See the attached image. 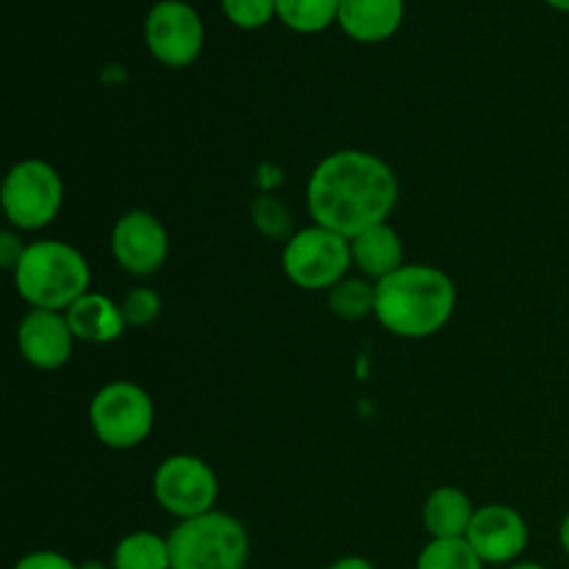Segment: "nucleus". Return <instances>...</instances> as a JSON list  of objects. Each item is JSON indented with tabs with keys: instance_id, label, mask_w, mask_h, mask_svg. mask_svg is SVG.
<instances>
[{
	"instance_id": "obj_6",
	"label": "nucleus",
	"mask_w": 569,
	"mask_h": 569,
	"mask_svg": "<svg viewBox=\"0 0 569 569\" xmlns=\"http://www.w3.org/2000/svg\"><path fill=\"white\" fill-rule=\"evenodd\" d=\"M89 426L106 448H139L156 426V403L139 383L109 381L89 403Z\"/></svg>"
},
{
	"instance_id": "obj_17",
	"label": "nucleus",
	"mask_w": 569,
	"mask_h": 569,
	"mask_svg": "<svg viewBox=\"0 0 569 569\" xmlns=\"http://www.w3.org/2000/svg\"><path fill=\"white\" fill-rule=\"evenodd\" d=\"M111 569H172L170 542L153 531H131L117 542Z\"/></svg>"
},
{
	"instance_id": "obj_14",
	"label": "nucleus",
	"mask_w": 569,
	"mask_h": 569,
	"mask_svg": "<svg viewBox=\"0 0 569 569\" xmlns=\"http://www.w3.org/2000/svg\"><path fill=\"white\" fill-rule=\"evenodd\" d=\"M64 315L72 328V337L87 345L117 342L128 328L122 306L114 303L109 295L92 292V289L83 298H78Z\"/></svg>"
},
{
	"instance_id": "obj_21",
	"label": "nucleus",
	"mask_w": 569,
	"mask_h": 569,
	"mask_svg": "<svg viewBox=\"0 0 569 569\" xmlns=\"http://www.w3.org/2000/svg\"><path fill=\"white\" fill-rule=\"evenodd\" d=\"M250 217H253V226L261 237L272 239V242H283L287 244L289 239L295 237V220L292 211L281 203L272 194H261V198L253 200L250 206Z\"/></svg>"
},
{
	"instance_id": "obj_23",
	"label": "nucleus",
	"mask_w": 569,
	"mask_h": 569,
	"mask_svg": "<svg viewBox=\"0 0 569 569\" xmlns=\"http://www.w3.org/2000/svg\"><path fill=\"white\" fill-rule=\"evenodd\" d=\"M122 315H126L128 328H144L150 322L159 320L161 315V298L156 289L137 287L122 298Z\"/></svg>"
},
{
	"instance_id": "obj_18",
	"label": "nucleus",
	"mask_w": 569,
	"mask_h": 569,
	"mask_svg": "<svg viewBox=\"0 0 569 569\" xmlns=\"http://www.w3.org/2000/svg\"><path fill=\"white\" fill-rule=\"evenodd\" d=\"M328 309L339 320H365L376 315V283L365 276H345L337 287L328 289Z\"/></svg>"
},
{
	"instance_id": "obj_24",
	"label": "nucleus",
	"mask_w": 569,
	"mask_h": 569,
	"mask_svg": "<svg viewBox=\"0 0 569 569\" xmlns=\"http://www.w3.org/2000/svg\"><path fill=\"white\" fill-rule=\"evenodd\" d=\"M11 569H78V565L59 550H31Z\"/></svg>"
},
{
	"instance_id": "obj_25",
	"label": "nucleus",
	"mask_w": 569,
	"mask_h": 569,
	"mask_svg": "<svg viewBox=\"0 0 569 569\" xmlns=\"http://www.w3.org/2000/svg\"><path fill=\"white\" fill-rule=\"evenodd\" d=\"M28 244L22 242L20 233L14 231V228H9V231L0 233V267L9 272H14V267L20 264L22 253H26Z\"/></svg>"
},
{
	"instance_id": "obj_29",
	"label": "nucleus",
	"mask_w": 569,
	"mask_h": 569,
	"mask_svg": "<svg viewBox=\"0 0 569 569\" xmlns=\"http://www.w3.org/2000/svg\"><path fill=\"white\" fill-rule=\"evenodd\" d=\"M545 3H548L550 9H556V11H565V14H569V0H545Z\"/></svg>"
},
{
	"instance_id": "obj_27",
	"label": "nucleus",
	"mask_w": 569,
	"mask_h": 569,
	"mask_svg": "<svg viewBox=\"0 0 569 569\" xmlns=\"http://www.w3.org/2000/svg\"><path fill=\"white\" fill-rule=\"evenodd\" d=\"M559 542H561V550H565L567 559H569V511L565 515V520H561V528H559Z\"/></svg>"
},
{
	"instance_id": "obj_9",
	"label": "nucleus",
	"mask_w": 569,
	"mask_h": 569,
	"mask_svg": "<svg viewBox=\"0 0 569 569\" xmlns=\"http://www.w3.org/2000/svg\"><path fill=\"white\" fill-rule=\"evenodd\" d=\"M206 28L187 0H159L144 17V44L159 64L181 70L203 53Z\"/></svg>"
},
{
	"instance_id": "obj_12",
	"label": "nucleus",
	"mask_w": 569,
	"mask_h": 569,
	"mask_svg": "<svg viewBox=\"0 0 569 569\" xmlns=\"http://www.w3.org/2000/svg\"><path fill=\"white\" fill-rule=\"evenodd\" d=\"M76 342L64 311L28 309L17 326V350L28 365L44 372L64 367Z\"/></svg>"
},
{
	"instance_id": "obj_13",
	"label": "nucleus",
	"mask_w": 569,
	"mask_h": 569,
	"mask_svg": "<svg viewBox=\"0 0 569 569\" xmlns=\"http://www.w3.org/2000/svg\"><path fill=\"white\" fill-rule=\"evenodd\" d=\"M403 14L406 0H339L337 22L353 42L378 44L398 33Z\"/></svg>"
},
{
	"instance_id": "obj_5",
	"label": "nucleus",
	"mask_w": 569,
	"mask_h": 569,
	"mask_svg": "<svg viewBox=\"0 0 569 569\" xmlns=\"http://www.w3.org/2000/svg\"><path fill=\"white\" fill-rule=\"evenodd\" d=\"M0 206L14 231H42L64 206V181L48 161L22 159L6 172Z\"/></svg>"
},
{
	"instance_id": "obj_15",
	"label": "nucleus",
	"mask_w": 569,
	"mask_h": 569,
	"mask_svg": "<svg viewBox=\"0 0 569 569\" xmlns=\"http://www.w3.org/2000/svg\"><path fill=\"white\" fill-rule=\"evenodd\" d=\"M350 256H353L356 270L370 278L372 283L383 281V278H389L406 264L403 239L389 222L367 228L359 237L350 239Z\"/></svg>"
},
{
	"instance_id": "obj_30",
	"label": "nucleus",
	"mask_w": 569,
	"mask_h": 569,
	"mask_svg": "<svg viewBox=\"0 0 569 569\" xmlns=\"http://www.w3.org/2000/svg\"><path fill=\"white\" fill-rule=\"evenodd\" d=\"M78 569H111V567L103 565V561H83V565H78Z\"/></svg>"
},
{
	"instance_id": "obj_26",
	"label": "nucleus",
	"mask_w": 569,
	"mask_h": 569,
	"mask_svg": "<svg viewBox=\"0 0 569 569\" xmlns=\"http://www.w3.org/2000/svg\"><path fill=\"white\" fill-rule=\"evenodd\" d=\"M328 569H378L370 559L365 556H345V559H337Z\"/></svg>"
},
{
	"instance_id": "obj_28",
	"label": "nucleus",
	"mask_w": 569,
	"mask_h": 569,
	"mask_svg": "<svg viewBox=\"0 0 569 569\" xmlns=\"http://www.w3.org/2000/svg\"><path fill=\"white\" fill-rule=\"evenodd\" d=\"M506 569H548V567L537 565V561H515V565H509Z\"/></svg>"
},
{
	"instance_id": "obj_2",
	"label": "nucleus",
	"mask_w": 569,
	"mask_h": 569,
	"mask_svg": "<svg viewBox=\"0 0 569 569\" xmlns=\"http://www.w3.org/2000/svg\"><path fill=\"white\" fill-rule=\"evenodd\" d=\"M456 283L433 264H403L376 283V320L400 339H428L456 311Z\"/></svg>"
},
{
	"instance_id": "obj_22",
	"label": "nucleus",
	"mask_w": 569,
	"mask_h": 569,
	"mask_svg": "<svg viewBox=\"0 0 569 569\" xmlns=\"http://www.w3.org/2000/svg\"><path fill=\"white\" fill-rule=\"evenodd\" d=\"M220 3L228 20L244 31H256V28L267 26L272 17H278L276 0H220Z\"/></svg>"
},
{
	"instance_id": "obj_4",
	"label": "nucleus",
	"mask_w": 569,
	"mask_h": 569,
	"mask_svg": "<svg viewBox=\"0 0 569 569\" xmlns=\"http://www.w3.org/2000/svg\"><path fill=\"white\" fill-rule=\"evenodd\" d=\"M167 542L172 569H244L250 556L244 526L220 509L181 520Z\"/></svg>"
},
{
	"instance_id": "obj_8",
	"label": "nucleus",
	"mask_w": 569,
	"mask_h": 569,
	"mask_svg": "<svg viewBox=\"0 0 569 569\" xmlns=\"http://www.w3.org/2000/svg\"><path fill=\"white\" fill-rule=\"evenodd\" d=\"M153 498L178 522L192 520L217 509L220 478L200 456H167L153 472Z\"/></svg>"
},
{
	"instance_id": "obj_7",
	"label": "nucleus",
	"mask_w": 569,
	"mask_h": 569,
	"mask_svg": "<svg viewBox=\"0 0 569 569\" xmlns=\"http://www.w3.org/2000/svg\"><path fill=\"white\" fill-rule=\"evenodd\" d=\"M350 267V239L317 222L300 228L281 250L283 276L306 292H328L348 276Z\"/></svg>"
},
{
	"instance_id": "obj_16",
	"label": "nucleus",
	"mask_w": 569,
	"mask_h": 569,
	"mask_svg": "<svg viewBox=\"0 0 569 569\" xmlns=\"http://www.w3.org/2000/svg\"><path fill=\"white\" fill-rule=\"evenodd\" d=\"M472 517L476 506L459 487H437L422 503V526L431 539H465Z\"/></svg>"
},
{
	"instance_id": "obj_19",
	"label": "nucleus",
	"mask_w": 569,
	"mask_h": 569,
	"mask_svg": "<svg viewBox=\"0 0 569 569\" xmlns=\"http://www.w3.org/2000/svg\"><path fill=\"white\" fill-rule=\"evenodd\" d=\"M278 20L295 33H320L339 17V0H276Z\"/></svg>"
},
{
	"instance_id": "obj_20",
	"label": "nucleus",
	"mask_w": 569,
	"mask_h": 569,
	"mask_svg": "<svg viewBox=\"0 0 569 569\" xmlns=\"http://www.w3.org/2000/svg\"><path fill=\"white\" fill-rule=\"evenodd\" d=\"M467 539H431L417 556L415 569H483Z\"/></svg>"
},
{
	"instance_id": "obj_1",
	"label": "nucleus",
	"mask_w": 569,
	"mask_h": 569,
	"mask_svg": "<svg viewBox=\"0 0 569 569\" xmlns=\"http://www.w3.org/2000/svg\"><path fill=\"white\" fill-rule=\"evenodd\" d=\"M400 198L392 167L367 150H337L311 170L306 206L317 226L353 239L389 220Z\"/></svg>"
},
{
	"instance_id": "obj_10",
	"label": "nucleus",
	"mask_w": 569,
	"mask_h": 569,
	"mask_svg": "<svg viewBox=\"0 0 569 569\" xmlns=\"http://www.w3.org/2000/svg\"><path fill=\"white\" fill-rule=\"evenodd\" d=\"M111 256L122 272L148 278L164 267L170 256V233L150 211H126L111 228Z\"/></svg>"
},
{
	"instance_id": "obj_3",
	"label": "nucleus",
	"mask_w": 569,
	"mask_h": 569,
	"mask_svg": "<svg viewBox=\"0 0 569 569\" xmlns=\"http://www.w3.org/2000/svg\"><path fill=\"white\" fill-rule=\"evenodd\" d=\"M17 295L31 309L67 311L78 298L89 292L92 270L83 253L59 239H39L22 253L11 272Z\"/></svg>"
},
{
	"instance_id": "obj_11",
	"label": "nucleus",
	"mask_w": 569,
	"mask_h": 569,
	"mask_svg": "<svg viewBox=\"0 0 569 569\" xmlns=\"http://www.w3.org/2000/svg\"><path fill=\"white\" fill-rule=\"evenodd\" d=\"M467 542L476 550L483 565H515L528 548L526 517L506 503H487L478 506L476 517L467 531Z\"/></svg>"
}]
</instances>
